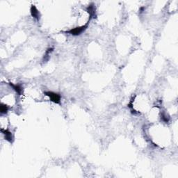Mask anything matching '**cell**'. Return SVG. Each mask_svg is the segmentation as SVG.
<instances>
[{"label":"cell","instance_id":"obj_1","mask_svg":"<svg viewBox=\"0 0 178 178\" xmlns=\"http://www.w3.org/2000/svg\"><path fill=\"white\" fill-rule=\"evenodd\" d=\"M89 22H88L86 24H84V25H82L80 26H76V27H74L68 31H65V33L69 34H70V35H72L74 36H77L81 35V34L83 33V32L85 31L88 29V27H89Z\"/></svg>","mask_w":178,"mask_h":178},{"label":"cell","instance_id":"obj_2","mask_svg":"<svg viewBox=\"0 0 178 178\" xmlns=\"http://www.w3.org/2000/svg\"><path fill=\"white\" fill-rule=\"evenodd\" d=\"M44 94L46 96L49 97V99L51 102L55 103V104H60L61 100V95L59 93H55L53 91H45L44 92Z\"/></svg>","mask_w":178,"mask_h":178},{"label":"cell","instance_id":"obj_3","mask_svg":"<svg viewBox=\"0 0 178 178\" xmlns=\"http://www.w3.org/2000/svg\"><path fill=\"white\" fill-rule=\"evenodd\" d=\"M30 13H31V15L34 19H36L37 21L40 20V18H41V14H40V12L38 11L37 8L36 7L35 5H31V6L30 8Z\"/></svg>","mask_w":178,"mask_h":178},{"label":"cell","instance_id":"obj_4","mask_svg":"<svg viewBox=\"0 0 178 178\" xmlns=\"http://www.w3.org/2000/svg\"><path fill=\"white\" fill-rule=\"evenodd\" d=\"M1 133L3 134L4 136V139L5 140H6L8 142L12 143L13 141V137L12 134V132L11 131H9V129H1Z\"/></svg>","mask_w":178,"mask_h":178},{"label":"cell","instance_id":"obj_5","mask_svg":"<svg viewBox=\"0 0 178 178\" xmlns=\"http://www.w3.org/2000/svg\"><path fill=\"white\" fill-rule=\"evenodd\" d=\"M86 10L87 13L90 15V18L92 19L95 18V16H96V8H95V5L93 4L88 6Z\"/></svg>","mask_w":178,"mask_h":178},{"label":"cell","instance_id":"obj_6","mask_svg":"<svg viewBox=\"0 0 178 178\" xmlns=\"http://www.w3.org/2000/svg\"><path fill=\"white\" fill-rule=\"evenodd\" d=\"M9 86L12 88V89L14 90V91L16 92L19 95H21L23 94V91H24V88L22 87V86L21 84H14L13 83H9Z\"/></svg>","mask_w":178,"mask_h":178},{"label":"cell","instance_id":"obj_7","mask_svg":"<svg viewBox=\"0 0 178 178\" xmlns=\"http://www.w3.org/2000/svg\"><path fill=\"white\" fill-rule=\"evenodd\" d=\"M9 110V107L6 104H1L0 106V112L1 114H6Z\"/></svg>","mask_w":178,"mask_h":178},{"label":"cell","instance_id":"obj_8","mask_svg":"<svg viewBox=\"0 0 178 178\" xmlns=\"http://www.w3.org/2000/svg\"><path fill=\"white\" fill-rule=\"evenodd\" d=\"M161 119H162V121L166 122V123H168V122H169L170 118L167 116V115L166 114L163 113V114H162V115H161Z\"/></svg>","mask_w":178,"mask_h":178},{"label":"cell","instance_id":"obj_9","mask_svg":"<svg viewBox=\"0 0 178 178\" xmlns=\"http://www.w3.org/2000/svg\"><path fill=\"white\" fill-rule=\"evenodd\" d=\"M53 50H54V48H49L47 49V51H46V52H45V54L44 55V59H45V61L47 60V57L49 56V55L50 54L51 52H52Z\"/></svg>","mask_w":178,"mask_h":178}]
</instances>
